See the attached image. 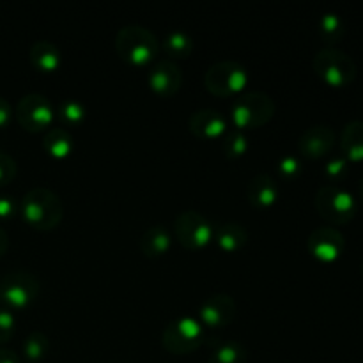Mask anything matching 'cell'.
<instances>
[{
  "instance_id": "6da1fadb",
  "label": "cell",
  "mask_w": 363,
  "mask_h": 363,
  "mask_svg": "<svg viewBox=\"0 0 363 363\" xmlns=\"http://www.w3.org/2000/svg\"><path fill=\"white\" fill-rule=\"evenodd\" d=\"M20 215L28 227L35 230H52L64 216V206L59 195L50 188H32L21 197Z\"/></svg>"
},
{
  "instance_id": "7a4b0ae2",
  "label": "cell",
  "mask_w": 363,
  "mask_h": 363,
  "mask_svg": "<svg viewBox=\"0 0 363 363\" xmlns=\"http://www.w3.org/2000/svg\"><path fill=\"white\" fill-rule=\"evenodd\" d=\"M116 50L131 66H151L158 57L160 41L144 25L128 23L117 30Z\"/></svg>"
},
{
  "instance_id": "3957f363",
  "label": "cell",
  "mask_w": 363,
  "mask_h": 363,
  "mask_svg": "<svg viewBox=\"0 0 363 363\" xmlns=\"http://www.w3.org/2000/svg\"><path fill=\"white\" fill-rule=\"evenodd\" d=\"M277 105L269 94L262 91L241 92L230 105V123L236 130H257L275 116Z\"/></svg>"
},
{
  "instance_id": "277c9868",
  "label": "cell",
  "mask_w": 363,
  "mask_h": 363,
  "mask_svg": "<svg viewBox=\"0 0 363 363\" xmlns=\"http://www.w3.org/2000/svg\"><path fill=\"white\" fill-rule=\"evenodd\" d=\"M41 284L27 269H13L0 275V303L9 311H23L39 296Z\"/></svg>"
},
{
  "instance_id": "5b68a950",
  "label": "cell",
  "mask_w": 363,
  "mask_h": 363,
  "mask_svg": "<svg viewBox=\"0 0 363 363\" xmlns=\"http://www.w3.org/2000/svg\"><path fill=\"white\" fill-rule=\"evenodd\" d=\"M312 67L315 74L332 87H346L357 78L354 60L335 46H325L318 50L312 59Z\"/></svg>"
},
{
  "instance_id": "8992f818",
  "label": "cell",
  "mask_w": 363,
  "mask_h": 363,
  "mask_svg": "<svg viewBox=\"0 0 363 363\" xmlns=\"http://www.w3.org/2000/svg\"><path fill=\"white\" fill-rule=\"evenodd\" d=\"M206 326L195 315H181L163 328L162 344L172 354H190L204 344Z\"/></svg>"
},
{
  "instance_id": "52a82bcc",
  "label": "cell",
  "mask_w": 363,
  "mask_h": 363,
  "mask_svg": "<svg viewBox=\"0 0 363 363\" xmlns=\"http://www.w3.org/2000/svg\"><path fill=\"white\" fill-rule=\"evenodd\" d=\"M315 209L326 222L344 225L357 215L358 202L354 195L339 184H325L315 191Z\"/></svg>"
},
{
  "instance_id": "ba28073f",
  "label": "cell",
  "mask_w": 363,
  "mask_h": 363,
  "mask_svg": "<svg viewBox=\"0 0 363 363\" xmlns=\"http://www.w3.org/2000/svg\"><path fill=\"white\" fill-rule=\"evenodd\" d=\"M250 74L247 67L234 59H223L211 64L204 74V85L211 94L220 98L240 94L247 87Z\"/></svg>"
},
{
  "instance_id": "9c48e42d",
  "label": "cell",
  "mask_w": 363,
  "mask_h": 363,
  "mask_svg": "<svg viewBox=\"0 0 363 363\" xmlns=\"http://www.w3.org/2000/svg\"><path fill=\"white\" fill-rule=\"evenodd\" d=\"M174 236L188 250H201L213 241L215 225L204 213L186 209L174 220Z\"/></svg>"
},
{
  "instance_id": "30bf717a",
  "label": "cell",
  "mask_w": 363,
  "mask_h": 363,
  "mask_svg": "<svg viewBox=\"0 0 363 363\" xmlns=\"http://www.w3.org/2000/svg\"><path fill=\"white\" fill-rule=\"evenodd\" d=\"M16 119L23 130L38 133L52 128L55 119V106L39 92H28L21 96L16 105Z\"/></svg>"
},
{
  "instance_id": "8fae6325",
  "label": "cell",
  "mask_w": 363,
  "mask_h": 363,
  "mask_svg": "<svg viewBox=\"0 0 363 363\" xmlns=\"http://www.w3.org/2000/svg\"><path fill=\"white\" fill-rule=\"evenodd\" d=\"M307 248L318 261L333 262L342 255L346 238L335 227H318L308 234Z\"/></svg>"
},
{
  "instance_id": "7c38bea8",
  "label": "cell",
  "mask_w": 363,
  "mask_h": 363,
  "mask_svg": "<svg viewBox=\"0 0 363 363\" xmlns=\"http://www.w3.org/2000/svg\"><path fill=\"white\" fill-rule=\"evenodd\" d=\"M147 84L151 91H155L156 94L169 98V96H174L181 89L183 71H181V67L174 60L158 59L149 66Z\"/></svg>"
},
{
  "instance_id": "4fadbf2b",
  "label": "cell",
  "mask_w": 363,
  "mask_h": 363,
  "mask_svg": "<svg viewBox=\"0 0 363 363\" xmlns=\"http://www.w3.org/2000/svg\"><path fill=\"white\" fill-rule=\"evenodd\" d=\"M236 315V301L227 293H215L202 301L199 308V321L206 328H223Z\"/></svg>"
},
{
  "instance_id": "5bb4252c",
  "label": "cell",
  "mask_w": 363,
  "mask_h": 363,
  "mask_svg": "<svg viewBox=\"0 0 363 363\" xmlns=\"http://www.w3.org/2000/svg\"><path fill=\"white\" fill-rule=\"evenodd\" d=\"M335 145V131L328 124H314L301 133L298 149L301 156L311 160L325 158Z\"/></svg>"
},
{
  "instance_id": "9a60e30c",
  "label": "cell",
  "mask_w": 363,
  "mask_h": 363,
  "mask_svg": "<svg viewBox=\"0 0 363 363\" xmlns=\"http://www.w3.org/2000/svg\"><path fill=\"white\" fill-rule=\"evenodd\" d=\"M191 133L201 138H222L229 130L227 117L220 110L199 108L188 119Z\"/></svg>"
},
{
  "instance_id": "2e32d148",
  "label": "cell",
  "mask_w": 363,
  "mask_h": 363,
  "mask_svg": "<svg viewBox=\"0 0 363 363\" xmlns=\"http://www.w3.org/2000/svg\"><path fill=\"white\" fill-rule=\"evenodd\" d=\"M247 197L255 208H272V206L279 201L280 186L269 174L257 172L250 181H248Z\"/></svg>"
},
{
  "instance_id": "e0dca14e",
  "label": "cell",
  "mask_w": 363,
  "mask_h": 363,
  "mask_svg": "<svg viewBox=\"0 0 363 363\" xmlns=\"http://www.w3.org/2000/svg\"><path fill=\"white\" fill-rule=\"evenodd\" d=\"M172 234L162 223L147 227L138 240V248L147 259H158L170 250Z\"/></svg>"
},
{
  "instance_id": "ac0fdd59",
  "label": "cell",
  "mask_w": 363,
  "mask_h": 363,
  "mask_svg": "<svg viewBox=\"0 0 363 363\" xmlns=\"http://www.w3.org/2000/svg\"><path fill=\"white\" fill-rule=\"evenodd\" d=\"M28 57H30L32 66L35 69L43 71V73H53V71H57L60 66V60H62L59 46L55 43L48 41V39H39V41H35L30 46Z\"/></svg>"
},
{
  "instance_id": "d6986e66",
  "label": "cell",
  "mask_w": 363,
  "mask_h": 363,
  "mask_svg": "<svg viewBox=\"0 0 363 363\" xmlns=\"http://www.w3.org/2000/svg\"><path fill=\"white\" fill-rule=\"evenodd\" d=\"M215 243L218 245L220 250L233 252L241 250L248 241V233L241 223L238 222H225L222 225L215 227V236H213Z\"/></svg>"
},
{
  "instance_id": "ffe728a7",
  "label": "cell",
  "mask_w": 363,
  "mask_h": 363,
  "mask_svg": "<svg viewBox=\"0 0 363 363\" xmlns=\"http://www.w3.org/2000/svg\"><path fill=\"white\" fill-rule=\"evenodd\" d=\"M340 149L347 162H362L363 160V121L354 119L344 126L340 135Z\"/></svg>"
},
{
  "instance_id": "44dd1931",
  "label": "cell",
  "mask_w": 363,
  "mask_h": 363,
  "mask_svg": "<svg viewBox=\"0 0 363 363\" xmlns=\"http://www.w3.org/2000/svg\"><path fill=\"white\" fill-rule=\"evenodd\" d=\"M43 147L53 158L64 160L73 151L74 138L66 128H50L45 137H43Z\"/></svg>"
},
{
  "instance_id": "7402d4cb",
  "label": "cell",
  "mask_w": 363,
  "mask_h": 363,
  "mask_svg": "<svg viewBox=\"0 0 363 363\" xmlns=\"http://www.w3.org/2000/svg\"><path fill=\"white\" fill-rule=\"evenodd\" d=\"M162 46L163 50H165L167 55L170 57V60L186 59V57H190V53L194 52L195 43L190 32H186L184 28H172L170 32H167Z\"/></svg>"
},
{
  "instance_id": "603a6c76",
  "label": "cell",
  "mask_w": 363,
  "mask_h": 363,
  "mask_svg": "<svg viewBox=\"0 0 363 363\" xmlns=\"http://www.w3.org/2000/svg\"><path fill=\"white\" fill-rule=\"evenodd\" d=\"M247 362V347L240 340H225L218 344L209 354L208 363H245Z\"/></svg>"
},
{
  "instance_id": "cb8c5ba5",
  "label": "cell",
  "mask_w": 363,
  "mask_h": 363,
  "mask_svg": "<svg viewBox=\"0 0 363 363\" xmlns=\"http://www.w3.org/2000/svg\"><path fill=\"white\" fill-rule=\"evenodd\" d=\"M50 351V340L43 332L35 330L27 335V339L21 344V353H23L25 360L30 363H39L46 358Z\"/></svg>"
},
{
  "instance_id": "d4e9b609",
  "label": "cell",
  "mask_w": 363,
  "mask_h": 363,
  "mask_svg": "<svg viewBox=\"0 0 363 363\" xmlns=\"http://www.w3.org/2000/svg\"><path fill=\"white\" fill-rule=\"evenodd\" d=\"M319 34L326 43H337L346 34V21L335 11H326L319 18Z\"/></svg>"
},
{
  "instance_id": "484cf974",
  "label": "cell",
  "mask_w": 363,
  "mask_h": 363,
  "mask_svg": "<svg viewBox=\"0 0 363 363\" xmlns=\"http://www.w3.org/2000/svg\"><path fill=\"white\" fill-rule=\"evenodd\" d=\"M57 116L67 126H77V124L84 123L85 116H87V110L82 101L74 98H66L59 103V108H57Z\"/></svg>"
},
{
  "instance_id": "4316f807",
  "label": "cell",
  "mask_w": 363,
  "mask_h": 363,
  "mask_svg": "<svg viewBox=\"0 0 363 363\" xmlns=\"http://www.w3.org/2000/svg\"><path fill=\"white\" fill-rule=\"evenodd\" d=\"M222 151L225 152L227 158H241L243 155H247L248 138L245 131L236 130V128L227 130L222 137Z\"/></svg>"
},
{
  "instance_id": "83f0119b",
  "label": "cell",
  "mask_w": 363,
  "mask_h": 363,
  "mask_svg": "<svg viewBox=\"0 0 363 363\" xmlns=\"http://www.w3.org/2000/svg\"><path fill=\"white\" fill-rule=\"evenodd\" d=\"M277 167H279V172L282 174L284 177L291 179V177H296L298 174L303 170V162H301L300 156L296 155H284L282 158L277 162Z\"/></svg>"
},
{
  "instance_id": "f1b7e54d",
  "label": "cell",
  "mask_w": 363,
  "mask_h": 363,
  "mask_svg": "<svg viewBox=\"0 0 363 363\" xmlns=\"http://www.w3.org/2000/svg\"><path fill=\"white\" fill-rule=\"evenodd\" d=\"M347 169H350V162H347L344 156H332V158L326 160L325 163L326 177L332 181L342 179L347 174Z\"/></svg>"
},
{
  "instance_id": "f546056e",
  "label": "cell",
  "mask_w": 363,
  "mask_h": 363,
  "mask_svg": "<svg viewBox=\"0 0 363 363\" xmlns=\"http://www.w3.org/2000/svg\"><path fill=\"white\" fill-rule=\"evenodd\" d=\"M16 330V315L13 311L6 307H0V344H6L11 340Z\"/></svg>"
},
{
  "instance_id": "4dcf8cb0",
  "label": "cell",
  "mask_w": 363,
  "mask_h": 363,
  "mask_svg": "<svg viewBox=\"0 0 363 363\" xmlns=\"http://www.w3.org/2000/svg\"><path fill=\"white\" fill-rule=\"evenodd\" d=\"M16 162H14L13 156L6 155V152H0V186H6L16 176Z\"/></svg>"
},
{
  "instance_id": "1f68e13d",
  "label": "cell",
  "mask_w": 363,
  "mask_h": 363,
  "mask_svg": "<svg viewBox=\"0 0 363 363\" xmlns=\"http://www.w3.org/2000/svg\"><path fill=\"white\" fill-rule=\"evenodd\" d=\"M20 211V204L11 195H0V218H11Z\"/></svg>"
},
{
  "instance_id": "d6a6232c",
  "label": "cell",
  "mask_w": 363,
  "mask_h": 363,
  "mask_svg": "<svg viewBox=\"0 0 363 363\" xmlns=\"http://www.w3.org/2000/svg\"><path fill=\"white\" fill-rule=\"evenodd\" d=\"M13 119V108H11V103L7 101L4 96H0V130L6 128L7 124Z\"/></svg>"
},
{
  "instance_id": "836d02e7",
  "label": "cell",
  "mask_w": 363,
  "mask_h": 363,
  "mask_svg": "<svg viewBox=\"0 0 363 363\" xmlns=\"http://www.w3.org/2000/svg\"><path fill=\"white\" fill-rule=\"evenodd\" d=\"M0 363H21V358L18 357L16 351L0 347Z\"/></svg>"
},
{
  "instance_id": "e575fe53",
  "label": "cell",
  "mask_w": 363,
  "mask_h": 363,
  "mask_svg": "<svg viewBox=\"0 0 363 363\" xmlns=\"http://www.w3.org/2000/svg\"><path fill=\"white\" fill-rule=\"evenodd\" d=\"M7 247H9V236H7L6 230L0 227V257L7 252Z\"/></svg>"
},
{
  "instance_id": "d590c367",
  "label": "cell",
  "mask_w": 363,
  "mask_h": 363,
  "mask_svg": "<svg viewBox=\"0 0 363 363\" xmlns=\"http://www.w3.org/2000/svg\"><path fill=\"white\" fill-rule=\"evenodd\" d=\"M358 194H360V197L363 199V177L360 179V183H358Z\"/></svg>"
},
{
  "instance_id": "8d00e7d4",
  "label": "cell",
  "mask_w": 363,
  "mask_h": 363,
  "mask_svg": "<svg viewBox=\"0 0 363 363\" xmlns=\"http://www.w3.org/2000/svg\"><path fill=\"white\" fill-rule=\"evenodd\" d=\"M362 269H363V264H362Z\"/></svg>"
}]
</instances>
